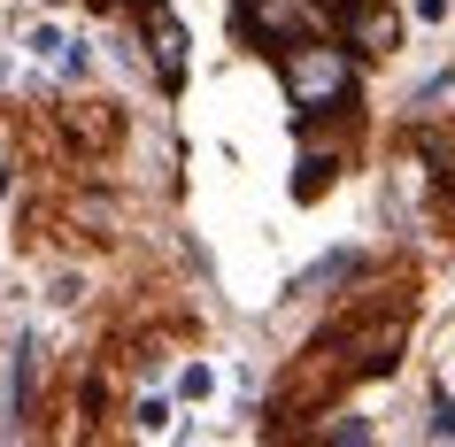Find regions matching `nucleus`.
I'll return each mask as SVG.
<instances>
[{"label":"nucleus","instance_id":"nucleus-1","mask_svg":"<svg viewBox=\"0 0 455 447\" xmlns=\"http://www.w3.org/2000/svg\"><path fill=\"white\" fill-rule=\"evenodd\" d=\"M286 93L301 108V124L355 108V54L332 47V39H293L286 47Z\"/></svg>","mask_w":455,"mask_h":447},{"label":"nucleus","instance_id":"nucleus-2","mask_svg":"<svg viewBox=\"0 0 455 447\" xmlns=\"http://www.w3.org/2000/svg\"><path fill=\"white\" fill-rule=\"evenodd\" d=\"M232 24L255 39V47H270V54H286L293 39H309V24H316V0H247Z\"/></svg>","mask_w":455,"mask_h":447},{"label":"nucleus","instance_id":"nucleus-3","mask_svg":"<svg viewBox=\"0 0 455 447\" xmlns=\"http://www.w3.org/2000/svg\"><path fill=\"white\" fill-rule=\"evenodd\" d=\"M140 16H147V47H155V70H163V85H178V77H186V31L170 24L163 0H140Z\"/></svg>","mask_w":455,"mask_h":447},{"label":"nucleus","instance_id":"nucleus-4","mask_svg":"<svg viewBox=\"0 0 455 447\" xmlns=\"http://www.w3.org/2000/svg\"><path fill=\"white\" fill-rule=\"evenodd\" d=\"M355 270H363V255H355V247H339V255H324L316 270H301V278H293V293H316V285H339V278H355Z\"/></svg>","mask_w":455,"mask_h":447},{"label":"nucleus","instance_id":"nucleus-5","mask_svg":"<svg viewBox=\"0 0 455 447\" xmlns=\"http://www.w3.org/2000/svg\"><path fill=\"white\" fill-rule=\"evenodd\" d=\"M332 155H309V163H301V178H293V193H301V201H316V193H324V186H332Z\"/></svg>","mask_w":455,"mask_h":447},{"label":"nucleus","instance_id":"nucleus-6","mask_svg":"<svg viewBox=\"0 0 455 447\" xmlns=\"http://www.w3.org/2000/svg\"><path fill=\"white\" fill-rule=\"evenodd\" d=\"M432 432H440V440H455V401H440V409H432Z\"/></svg>","mask_w":455,"mask_h":447}]
</instances>
